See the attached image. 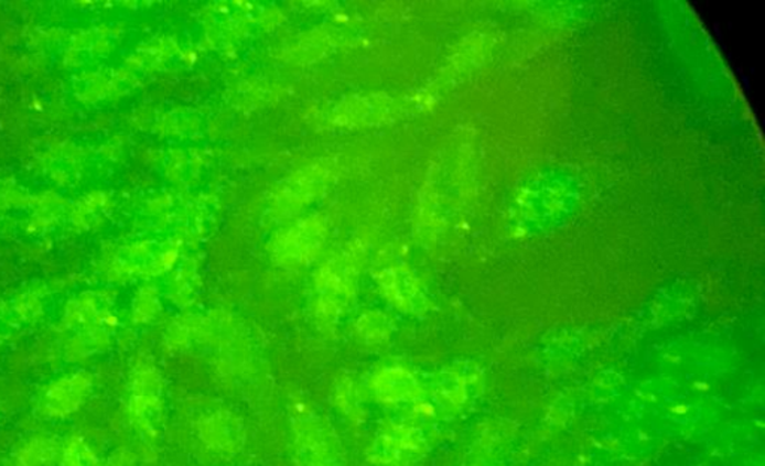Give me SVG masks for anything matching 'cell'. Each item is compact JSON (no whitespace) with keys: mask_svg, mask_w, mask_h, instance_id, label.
<instances>
[{"mask_svg":"<svg viewBox=\"0 0 765 466\" xmlns=\"http://www.w3.org/2000/svg\"><path fill=\"white\" fill-rule=\"evenodd\" d=\"M292 427L298 466H344L338 436L311 407H293Z\"/></svg>","mask_w":765,"mask_h":466,"instance_id":"6da1fadb","label":"cell"},{"mask_svg":"<svg viewBox=\"0 0 765 466\" xmlns=\"http://www.w3.org/2000/svg\"><path fill=\"white\" fill-rule=\"evenodd\" d=\"M130 413L142 434L155 438L163 418L162 379L158 369L142 365L133 371L130 389Z\"/></svg>","mask_w":765,"mask_h":466,"instance_id":"7a4b0ae2","label":"cell"},{"mask_svg":"<svg viewBox=\"0 0 765 466\" xmlns=\"http://www.w3.org/2000/svg\"><path fill=\"white\" fill-rule=\"evenodd\" d=\"M422 453V440L409 426L389 425L378 434L371 448L377 466H410Z\"/></svg>","mask_w":765,"mask_h":466,"instance_id":"3957f363","label":"cell"},{"mask_svg":"<svg viewBox=\"0 0 765 466\" xmlns=\"http://www.w3.org/2000/svg\"><path fill=\"white\" fill-rule=\"evenodd\" d=\"M202 443L214 452L235 453L244 446L246 427L241 419L230 411H216L200 422Z\"/></svg>","mask_w":765,"mask_h":466,"instance_id":"277c9868","label":"cell"},{"mask_svg":"<svg viewBox=\"0 0 765 466\" xmlns=\"http://www.w3.org/2000/svg\"><path fill=\"white\" fill-rule=\"evenodd\" d=\"M90 389L91 377L87 372H75L50 386L42 407L52 418H66L82 407Z\"/></svg>","mask_w":765,"mask_h":466,"instance_id":"5b68a950","label":"cell"},{"mask_svg":"<svg viewBox=\"0 0 765 466\" xmlns=\"http://www.w3.org/2000/svg\"><path fill=\"white\" fill-rule=\"evenodd\" d=\"M374 393L385 404L410 401L420 392L418 380L401 368H388L377 372L371 381Z\"/></svg>","mask_w":765,"mask_h":466,"instance_id":"8992f818","label":"cell"},{"mask_svg":"<svg viewBox=\"0 0 765 466\" xmlns=\"http://www.w3.org/2000/svg\"><path fill=\"white\" fill-rule=\"evenodd\" d=\"M58 456L57 444L53 440L37 438L24 446L19 455V466H52Z\"/></svg>","mask_w":765,"mask_h":466,"instance_id":"52a82bcc","label":"cell"},{"mask_svg":"<svg viewBox=\"0 0 765 466\" xmlns=\"http://www.w3.org/2000/svg\"><path fill=\"white\" fill-rule=\"evenodd\" d=\"M62 466H103L86 441L73 438L62 456Z\"/></svg>","mask_w":765,"mask_h":466,"instance_id":"ba28073f","label":"cell"}]
</instances>
